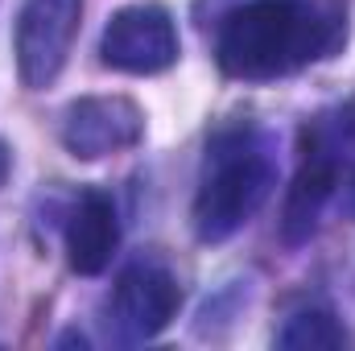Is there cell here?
<instances>
[{
  "label": "cell",
  "mask_w": 355,
  "mask_h": 351,
  "mask_svg": "<svg viewBox=\"0 0 355 351\" xmlns=\"http://www.w3.org/2000/svg\"><path fill=\"white\" fill-rule=\"evenodd\" d=\"M347 25L339 12L310 0H248L223 17L215 54L223 75L244 83H265L293 75L331 50H339Z\"/></svg>",
  "instance_id": "cell-1"
},
{
  "label": "cell",
  "mask_w": 355,
  "mask_h": 351,
  "mask_svg": "<svg viewBox=\"0 0 355 351\" xmlns=\"http://www.w3.org/2000/svg\"><path fill=\"white\" fill-rule=\"evenodd\" d=\"M277 186V157L265 132L257 128H227L207 145L202 178L194 190V236L202 244L232 240Z\"/></svg>",
  "instance_id": "cell-2"
},
{
  "label": "cell",
  "mask_w": 355,
  "mask_h": 351,
  "mask_svg": "<svg viewBox=\"0 0 355 351\" xmlns=\"http://www.w3.org/2000/svg\"><path fill=\"white\" fill-rule=\"evenodd\" d=\"M347 145H355V124L343 112L339 120H318L314 128H306V149H302V166L297 178L285 194V211H281V236L285 244H302L314 236L327 203L339 190V174L347 162Z\"/></svg>",
  "instance_id": "cell-3"
},
{
  "label": "cell",
  "mask_w": 355,
  "mask_h": 351,
  "mask_svg": "<svg viewBox=\"0 0 355 351\" xmlns=\"http://www.w3.org/2000/svg\"><path fill=\"white\" fill-rule=\"evenodd\" d=\"M79 21H83V0H25L21 4L12 54H17V75L29 91H46L62 75Z\"/></svg>",
  "instance_id": "cell-4"
},
{
  "label": "cell",
  "mask_w": 355,
  "mask_h": 351,
  "mask_svg": "<svg viewBox=\"0 0 355 351\" xmlns=\"http://www.w3.org/2000/svg\"><path fill=\"white\" fill-rule=\"evenodd\" d=\"M178 25L157 4H128L120 8L99 37L103 67L120 75H162L178 62Z\"/></svg>",
  "instance_id": "cell-5"
},
{
  "label": "cell",
  "mask_w": 355,
  "mask_h": 351,
  "mask_svg": "<svg viewBox=\"0 0 355 351\" xmlns=\"http://www.w3.org/2000/svg\"><path fill=\"white\" fill-rule=\"evenodd\" d=\"M141 137H145V112L128 95H87L75 99L62 116V145L79 162H99L137 149Z\"/></svg>",
  "instance_id": "cell-6"
},
{
  "label": "cell",
  "mask_w": 355,
  "mask_h": 351,
  "mask_svg": "<svg viewBox=\"0 0 355 351\" xmlns=\"http://www.w3.org/2000/svg\"><path fill=\"white\" fill-rule=\"evenodd\" d=\"M182 310V285L162 264H128L112 289V318L124 339H157Z\"/></svg>",
  "instance_id": "cell-7"
},
{
  "label": "cell",
  "mask_w": 355,
  "mask_h": 351,
  "mask_svg": "<svg viewBox=\"0 0 355 351\" xmlns=\"http://www.w3.org/2000/svg\"><path fill=\"white\" fill-rule=\"evenodd\" d=\"M120 244V215L112 194L83 190L71 219H67V261L79 277H99Z\"/></svg>",
  "instance_id": "cell-8"
},
{
  "label": "cell",
  "mask_w": 355,
  "mask_h": 351,
  "mask_svg": "<svg viewBox=\"0 0 355 351\" xmlns=\"http://www.w3.org/2000/svg\"><path fill=\"white\" fill-rule=\"evenodd\" d=\"M343 343H347V331L331 310H302L277 335V348L285 351H339Z\"/></svg>",
  "instance_id": "cell-9"
},
{
  "label": "cell",
  "mask_w": 355,
  "mask_h": 351,
  "mask_svg": "<svg viewBox=\"0 0 355 351\" xmlns=\"http://www.w3.org/2000/svg\"><path fill=\"white\" fill-rule=\"evenodd\" d=\"M8 174H12V153H8V145L0 141V186L8 182Z\"/></svg>",
  "instance_id": "cell-10"
},
{
  "label": "cell",
  "mask_w": 355,
  "mask_h": 351,
  "mask_svg": "<svg viewBox=\"0 0 355 351\" xmlns=\"http://www.w3.org/2000/svg\"><path fill=\"white\" fill-rule=\"evenodd\" d=\"M352 207H355V186H352Z\"/></svg>",
  "instance_id": "cell-11"
}]
</instances>
